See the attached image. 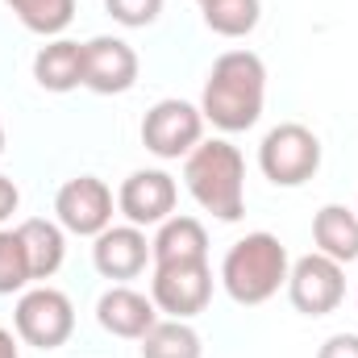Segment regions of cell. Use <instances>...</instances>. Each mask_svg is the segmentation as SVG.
<instances>
[{
  "label": "cell",
  "instance_id": "obj_24",
  "mask_svg": "<svg viewBox=\"0 0 358 358\" xmlns=\"http://www.w3.org/2000/svg\"><path fill=\"white\" fill-rule=\"evenodd\" d=\"M17 204H21V192H17V183L8 176H0V225L17 213Z\"/></svg>",
  "mask_w": 358,
  "mask_h": 358
},
{
  "label": "cell",
  "instance_id": "obj_26",
  "mask_svg": "<svg viewBox=\"0 0 358 358\" xmlns=\"http://www.w3.org/2000/svg\"><path fill=\"white\" fill-rule=\"evenodd\" d=\"M0 155H4V125H0Z\"/></svg>",
  "mask_w": 358,
  "mask_h": 358
},
{
  "label": "cell",
  "instance_id": "obj_14",
  "mask_svg": "<svg viewBox=\"0 0 358 358\" xmlns=\"http://www.w3.org/2000/svg\"><path fill=\"white\" fill-rule=\"evenodd\" d=\"M34 80L42 92H55V96L84 88V46L71 38H50L34 55Z\"/></svg>",
  "mask_w": 358,
  "mask_h": 358
},
{
  "label": "cell",
  "instance_id": "obj_6",
  "mask_svg": "<svg viewBox=\"0 0 358 358\" xmlns=\"http://www.w3.org/2000/svg\"><path fill=\"white\" fill-rule=\"evenodd\" d=\"M200 142H204V113L192 100L167 96L142 117V146L163 163L187 159Z\"/></svg>",
  "mask_w": 358,
  "mask_h": 358
},
{
  "label": "cell",
  "instance_id": "obj_7",
  "mask_svg": "<svg viewBox=\"0 0 358 358\" xmlns=\"http://www.w3.org/2000/svg\"><path fill=\"white\" fill-rule=\"evenodd\" d=\"M150 300H155L159 313H167L176 321L200 317L213 300L208 259H200V263H159L155 275H150Z\"/></svg>",
  "mask_w": 358,
  "mask_h": 358
},
{
  "label": "cell",
  "instance_id": "obj_8",
  "mask_svg": "<svg viewBox=\"0 0 358 358\" xmlns=\"http://www.w3.org/2000/svg\"><path fill=\"white\" fill-rule=\"evenodd\" d=\"M287 300L304 317H329L346 300V267L321 250L296 259L287 271Z\"/></svg>",
  "mask_w": 358,
  "mask_h": 358
},
{
  "label": "cell",
  "instance_id": "obj_23",
  "mask_svg": "<svg viewBox=\"0 0 358 358\" xmlns=\"http://www.w3.org/2000/svg\"><path fill=\"white\" fill-rule=\"evenodd\" d=\"M317 358H358V334H334V338H325Z\"/></svg>",
  "mask_w": 358,
  "mask_h": 358
},
{
  "label": "cell",
  "instance_id": "obj_18",
  "mask_svg": "<svg viewBox=\"0 0 358 358\" xmlns=\"http://www.w3.org/2000/svg\"><path fill=\"white\" fill-rule=\"evenodd\" d=\"M200 17L217 38H246L259 29L263 0H200Z\"/></svg>",
  "mask_w": 358,
  "mask_h": 358
},
{
  "label": "cell",
  "instance_id": "obj_20",
  "mask_svg": "<svg viewBox=\"0 0 358 358\" xmlns=\"http://www.w3.org/2000/svg\"><path fill=\"white\" fill-rule=\"evenodd\" d=\"M4 4L29 34L42 38H59L76 21V0H4Z\"/></svg>",
  "mask_w": 358,
  "mask_h": 358
},
{
  "label": "cell",
  "instance_id": "obj_15",
  "mask_svg": "<svg viewBox=\"0 0 358 358\" xmlns=\"http://www.w3.org/2000/svg\"><path fill=\"white\" fill-rule=\"evenodd\" d=\"M150 259L159 263H200L208 259V229L196 217H167L150 238Z\"/></svg>",
  "mask_w": 358,
  "mask_h": 358
},
{
  "label": "cell",
  "instance_id": "obj_5",
  "mask_svg": "<svg viewBox=\"0 0 358 358\" xmlns=\"http://www.w3.org/2000/svg\"><path fill=\"white\" fill-rule=\"evenodd\" d=\"M13 329L34 350H59L76 334V304L67 292H59L50 283L25 287L13 308Z\"/></svg>",
  "mask_w": 358,
  "mask_h": 358
},
{
  "label": "cell",
  "instance_id": "obj_4",
  "mask_svg": "<svg viewBox=\"0 0 358 358\" xmlns=\"http://www.w3.org/2000/svg\"><path fill=\"white\" fill-rule=\"evenodd\" d=\"M259 171L275 187H304L321 171V138L300 121L275 125L259 142Z\"/></svg>",
  "mask_w": 358,
  "mask_h": 358
},
{
  "label": "cell",
  "instance_id": "obj_9",
  "mask_svg": "<svg viewBox=\"0 0 358 358\" xmlns=\"http://www.w3.org/2000/svg\"><path fill=\"white\" fill-rule=\"evenodd\" d=\"M113 208H117L113 187L96 176L67 179V183L59 187V196H55V217H59V225H63L67 234H76V238H96V234H104V229L113 225Z\"/></svg>",
  "mask_w": 358,
  "mask_h": 358
},
{
  "label": "cell",
  "instance_id": "obj_21",
  "mask_svg": "<svg viewBox=\"0 0 358 358\" xmlns=\"http://www.w3.org/2000/svg\"><path fill=\"white\" fill-rule=\"evenodd\" d=\"M29 283H34V271H29V259H25L21 234L0 225V296L25 292Z\"/></svg>",
  "mask_w": 358,
  "mask_h": 358
},
{
  "label": "cell",
  "instance_id": "obj_16",
  "mask_svg": "<svg viewBox=\"0 0 358 358\" xmlns=\"http://www.w3.org/2000/svg\"><path fill=\"white\" fill-rule=\"evenodd\" d=\"M17 234H21V246H25V259H29L34 279L46 283L50 275H59L63 259H67V229H63L59 221L25 217V221L17 225Z\"/></svg>",
  "mask_w": 358,
  "mask_h": 358
},
{
  "label": "cell",
  "instance_id": "obj_27",
  "mask_svg": "<svg viewBox=\"0 0 358 358\" xmlns=\"http://www.w3.org/2000/svg\"><path fill=\"white\" fill-rule=\"evenodd\" d=\"M196 4H200V0H196Z\"/></svg>",
  "mask_w": 358,
  "mask_h": 358
},
{
  "label": "cell",
  "instance_id": "obj_22",
  "mask_svg": "<svg viewBox=\"0 0 358 358\" xmlns=\"http://www.w3.org/2000/svg\"><path fill=\"white\" fill-rule=\"evenodd\" d=\"M104 8H108V17H113L117 25H125V29H146V25L159 21L163 0H104Z\"/></svg>",
  "mask_w": 358,
  "mask_h": 358
},
{
  "label": "cell",
  "instance_id": "obj_11",
  "mask_svg": "<svg viewBox=\"0 0 358 358\" xmlns=\"http://www.w3.org/2000/svg\"><path fill=\"white\" fill-rule=\"evenodd\" d=\"M138 50L125 42V38H113V34H100L84 42V88L96 96H125V92L138 84Z\"/></svg>",
  "mask_w": 358,
  "mask_h": 358
},
{
  "label": "cell",
  "instance_id": "obj_19",
  "mask_svg": "<svg viewBox=\"0 0 358 358\" xmlns=\"http://www.w3.org/2000/svg\"><path fill=\"white\" fill-rule=\"evenodd\" d=\"M142 358H204V342L187 321H155L142 338Z\"/></svg>",
  "mask_w": 358,
  "mask_h": 358
},
{
  "label": "cell",
  "instance_id": "obj_17",
  "mask_svg": "<svg viewBox=\"0 0 358 358\" xmlns=\"http://www.w3.org/2000/svg\"><path fill=\"white\" fill-rule=\"evenodd\" d=\"M313 242L321 255H329L334 263H355L358 259V208L346 204H325L313 217Z\"/></svg>",
  "mask_w": 358,
  "mask_h": 358
},
{
  "label": "cell",
  "instance_id": "obj_12",
  "mask_svg": "<svg viewBox=\"0 0 358 358\" xmlns=\"http://www.w3.org/2000/svg\"><path fill=\"white\" fill-rule=\"evenodd\" d=\"M96 246H92V267L100 271L104 279H117V283H125V279H138L146 263H155L150 259V238H146V229H138V225H108L104 234H96L92 238Z\"/></svg>",
  "mask_w": 358,
  "mask_h": 358
},
{
  "label": "cell",
  "instance_id": "obj_25",
  "mask_svg": "<svg viewBox=\"0 0 358 358\" xmlns=\"http://www.w3.org/2000/svg\"><path fill=\"white\" fill-rule=\"evenodd\" d=\"M17 342H21V338L0 325V358H21V346H17Z\"/></svg>",
  "mask_w": 358,
  "mask_h": 358
},
{
  "label": "cell",
  "instance_id": "obj_1",
  "mask_svg": "<svg viewBox=\"0 0 358 358\" xmlns=\"http://www.w3.org/2000/svg\"><path fill=\"white\" fill-rule=\"evenodd\" d=\"M267 104V63L255 50H225L200 92V113L221 134H246Z\"/></svg>",
  "mask_w": 358,
  "mask_h": 358
},
{
  "label": "cell",
  "instance_id": "obj_28",
  "mask_svg": "<svg viewBox=\"0 0 358 358\" xmlns=\"http://www.w3.org/2000/svg\"><path fill=\"white\" fill-rule=\"evenodd\" d=\"M355 300H358V296H355Z\"/></svg>",
  "mask_w": 358,
  "mask_h": 358
},
{
  "label": "cell",
  "instance_id": "obj_2",
  "mask_svg": "<svg viewBox=\"0 0 358 358\" xmlns=\"http://www.w3.org/2000/svg\"><path fill=\"white\" fill-rule=\"evenodd\" d=\"M183 183L192 200L217 221H242L246 213V159L234 142L208 138L183 159Z\"/></svg>",
  "mask_w": 358,
  "mask_h": 358
},
{
  "label": "cell",
  "instance_id": "obj_3",
  "mask_svg": "<svg viewBox=\"0 0 358 358\" xmlns=\"http://www.w3.org/2000/svg\"><path fill=\"white\" fill-rule=\"evenodd\" d=\"M287 246L259 229V234H246L242 242H234L221 259V287L229 292L234 304L242 308H255V304H267L279 287H287Z\"/></svg>",
  "mask_w": 358,
  "mask_h": 358
},
{
  "label": "cell",
  "instance_id": "obj_10",
  "mask_svg": "<svg viewBox=\"0 0 358 358\" xmlns=\"http://www.w3.org/2000/svg\"><path fill=\"white\" fill-rule=\"evenodd\" d=\"M176 200H179V187L176 179L159 167H142V171H129L125 183L117 187V213L146 229V225H163L167 217H176Z\"/></svg>",
  "mask_w": 358,
  "mask_h": 358
},
{
  "label": "cell",
  "instance_id": "obj_13",
  "mask_svg": "<svg viewBox=\"0 0 358 358\" xmlns=\"http://www.w3.org/2000/svg\"><path fill=\"white\" fill-rule=\"evenodd\" d=\"M96 321L104 334L113 338H125V342H142L150 334V325L159 321V308L146 292L138 287H125V283H113L100 300H96Z\"/></svg>",
  "mask_w": 358,
  "mask_h": 358
}]
</instances>
